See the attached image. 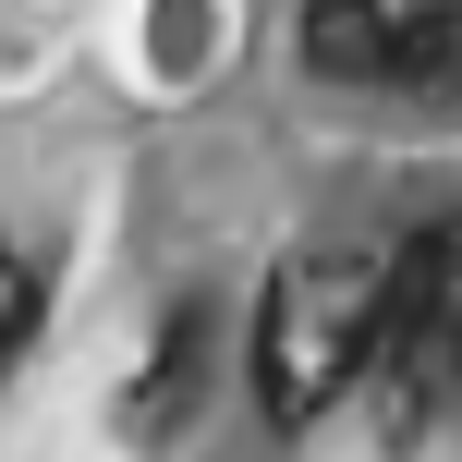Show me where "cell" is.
I'll return each instance as SVG.
<instances>
[{"label": "cell", "mask_w": 462, "mask_h": 462, "mask_svg": "<svg viewBox=\"0 0 462 462\" xmlns=\"http://www.w3.org/2000/svg\"><path fill=\"white\" fill-rule=\"evenodd\" d=\"M304 61L328 86H439L462 61V0H304Z\"/></svg>", "instance_id": "obj_2"}, {"label": "cell", "mask_w": 462, "mask_h": 462, "mask_svg": "<svg viewBox=\"0 0 462 462\" xmlns=\"http://www.w3.org/2000/svg\"><path fill=\"white\" fill-rule=\"evenodd\" d=\"M24 328H37V268H24V244H0V365L24 353Z\"/></svg>", "instance_id": "obj_4"}, {"label": "cell", "mask_w": 462, "mask_h": 462, "mask_svg": "<svg viewBox=\"0 0 462 462\" xmlns=\"http://www.w3.org/2000/svg\"><path fill=\"white\" fill-rule=\"evenodd\" d=\"M390 304H402V244H365V231H328V244H292L255 304V402L268 426H317L353 402V377H377L390 353Z\"/></svg>", "instance_id": "obj_1"}, {"label": "cell", "mask_w": 462, "mask_h": 462, "mask_svg": "<svg viewBox=\"0 0 462 462\" xmlns=\"http://www.w3.org/2000/svg\"><path fill=\"white\" fill-rule=\"evenodd\" d=\"M390 377H402V414L462 402V219H439V231H414V244H402Z\"/></svg>", "instance_id": "obj_3"}]
</instances>
